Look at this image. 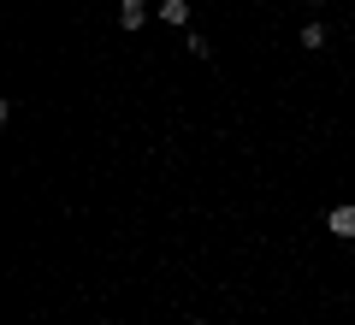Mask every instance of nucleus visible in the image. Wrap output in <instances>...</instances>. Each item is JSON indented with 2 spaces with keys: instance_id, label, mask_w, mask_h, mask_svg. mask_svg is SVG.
I'll use <instances>...</instances> for the list:
<instances>
[{
  "instance_id": "obj_1",
  "label": "nucleus",
  "mask_w": 355,
  "mask_h": 325,
  "mask_svg": "<svg viewBox=\"0 0 355 325\" xmlns=\"http://www.w3.org/2000/svg\"><path fill=\"white\" fill-rule=\"evenodd\" d=\"M326 231H331V237H355V207H349V201H343V207H331Z\"/></svg>"
},
{
  "instance_id": "obj_2",
  "label": "nucleus",
  "mask_w": 355,
  "mask_h": 325,
  "mask_svg": "<svg viewBox=\"0 0 355 325\" xmlns=\"http://www.w3.org/2000/svg\"><path fill=\"white\" fill-rule=\"evenodd\" d=\"M119 24H125V30H142V24H148V6H142V0H119Z\"/></svg>"
},
{
  "instance_id": "obj_3",
  "label": "nucleus",
  "mask_w": 355,
  "mask_h": 325,
  "mask_svg": "<svg viewBox=\"0 0 355 325\" xmlns=\"http://www.w3.org/2000/svg\"><path fill=\"white\" fill-rule=\"evenodd\" d=\"M160 18H166V24H190V0H160Z\"/></svg>"
},
{
  "instance_id": "obj_4",
  "label": "nucleus",
  "mask_w": 355,
  "mask_h": 325,
  "mask_svg": "<svg viewBox=\"0 0 355 325\" xmlns=\"http://www.w3.org/2000/svg\"><path fill=\"white\" fill-rule=\"evenodd\" d=\"M196 325H207V319H196Z\"/></svg>"
}]
</instances>
